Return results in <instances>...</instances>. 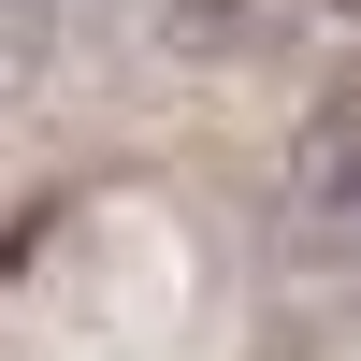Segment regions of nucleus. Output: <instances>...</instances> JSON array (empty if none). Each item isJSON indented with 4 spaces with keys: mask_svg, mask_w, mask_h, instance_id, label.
I'll return each mask as SVG.
<instances>
[{
    "mask_svg": "<svg viewBox=\"0 0 361 361\" xmlns=\"http://www.w3.org/2000/svg\"><path fill=\"white\" fill-rule=\"evenodd\" d=\"M289 231L318 260H361V87H333L289 145Z\"/></svg>",
    "mask_w": 361,
    "mask_h": 361,
    "instance_id": "nucleus-1",
    "label": "nucleus"
}]
</instances>
